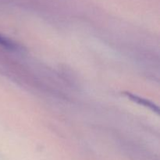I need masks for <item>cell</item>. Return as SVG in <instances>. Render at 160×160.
<instances>
[{"label":"cell","instance_id":"1","mask_svg":"<svg viewBox=\"0 0 160 160\" xmlns=\"http://www.w3.org/2000/svg\"><path fill=\"white\" fill-rule=\"evenodd\" d=\"M0 45L9 48H13L14 47H15V44H14L12 41L9 40L8 38H6L1 35H0Z\"/></svg>","mask_w":160,"mask_h":160}]
</instances>
